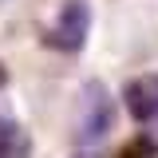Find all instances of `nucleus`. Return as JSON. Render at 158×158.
I'll return each mask as SVG.
<instances>
[{"instance_id":"obj_1","label":"nucleus","mask_w":158,"mask_h":158,"mask_svg":"<svg viewBox=\"0 0 158 158\" xmlns=\"http://www.w3.org/2000/svg\"><path fill=\"white\" fill-rule=\"evenodd\" d=\"M111 123H115V99L99 79H91L79 91V142L83 146H99L111 135Z\"/></svg>"},{"instance_id":"obj_2","label":"nucleus","mask_w":158,"mask_h":158,"mask_svg":"<svg viewBox=\"0 0 158 158\" xmlns=\"http://www.w3.org/2000/svg\"><path fill=\"white\" fill-rule=\"evenodd\" d=\"M87 32H91V4L87 0H63L56 24L48 28V44L63 56H71L87 44Z\"/></svg>"},{"instance_id":"obj_3","label":"nucleus","mask_w":158,"mask_h":158,"mask_svg":"<svg viewBox=\"0 0 158 158\" xmlns=\"http://www.w3.org/2000/svg\"><path fill=\"white\" fill-rule=\"evenodd\" d=\"M123 103L138 123H158V75H135L123 87Z\"/></svg>"}]
</instances>
